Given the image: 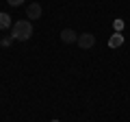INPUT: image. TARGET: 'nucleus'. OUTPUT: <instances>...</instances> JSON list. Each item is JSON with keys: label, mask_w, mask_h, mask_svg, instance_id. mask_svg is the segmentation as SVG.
Segmentation results:
<instances>
[{"label": "nucleus", "mask_w": 130, "mask_h": 122, "mask_svg": "<svg viewBox=\"0 0 130 122\" xmlns=\"http://www.w3.org/2000/svg\"><path fill=\"white\" fill-rule=\"evenodd\" d=\"M11 37L20 39V42L30 39L32 37V22L30 20H18V22H13V26H11Z\"/></svg>", "instance_id": "f257e3e1"}, {"label": "nucleus", "mask_w": 130, "mask_h": 122, "mask_svg": "<svg viewBox=\"0 0 130 122\" xmlns=\"http://www.w3.org/2000/svg\"><path fill=\"white\" fill-rule=\"evenodd\" d=\"M76 44H78L83 50H89V48L95 46V35H91V33H80V35H78V42H76Z\"/></svg>", "instance_id": "f03ea898"}, {"label": "nucleus", "mask_w": 130, "mask_h": 122, "mask_svg": "<svg viewBox=\"0 0 130 122\" xmlns=\"http://www.w3.org/2000/svg\"><path fill=\"white\" fill-rule=\"evenodd\" d=\"M41 13H43V9H41L39 2H30V5L26 7V18L28 20H39V18H41Z\"/></svg>", "instance_id": "7ed1b4c3"}, {"label": "nucleus", "mask_w": 130, "mask_h": 122, "mask_svg": "<svg viewBox=\"0 0 130 122\" xmlns=\"http://www.w3.org/2000/svg\"><path fill=\"white\" fill-rule=\"evenodd\" d=\"M61 39H63L65 44H74V42H78V35H76L72 28H63V31H61Z\"/></svg>", "instance_id": "20e7f679"}, {"label": "nucleus", "mask_w": 130, "mask_h": 122, "mask_svg": "<svg viewBox=\"0 0 130 122\" xmlns=\"http://www.w3.org/2000/svg\"><path fill=\"white\" fill-rule=\"evenodd\" d=\"M121 44H124V35L121 33H115L108 37V48H119Z\"/></svg>", "instance_id": "39448f33"}, {"label": "nucleus", "mask_w": 130, "mask_h": 122, "mask_svg": "<svg viewBox=\"0 0 130 122\" xmlns=\"http://www.w3.org/2000/svg\"><path fill=\"white\" fill-rule=\"evenodd\" d=\"M13 24H11V15H7V13H2L0 11V31H5V28H11Z\"/></svg>", "instance_id": "423d86ee"}, {"label": "nucleus", "mask_w": 130, "mask_h": 122, "mask_svg": "<svg viewBox=\"0 0 130 122\" xmlns=\"http://www.w3.org/2000/svg\"><path fill=\"white\" fill-rule=\"evenodd\" d=\"M7 2H9L11 7H20V5H22V2H24V0H7Z\"/></svg>", "instance_id": "0eeeda50"}, {"label": "nucleus", "mask_w": 130, "mask_h": 122, "mask_svg": "<svg viewBox=\"0 0 130 122\" xmlns=\"http://www.w3.org/2000/svg\"><path fill=\"white\" fill-rule=\"evenodd\" d=\"M11 42H13V37H7V39H2V42H0V44H2V46H11Z\"/></svg>", "instance_id": "6e6552de"}]
</instances>
